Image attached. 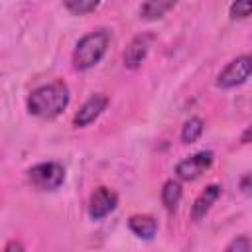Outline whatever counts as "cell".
I'll list each match as a JSON object with an SVG mask.
<instances>
[{
    "label": "cell",
    "mask_w": 252,
    "mask_h": 252,
    "mask_svg": "<svg viewBox=\"0 0 252 252\" xmlns=\"http://www.w3.org/2000/svg\"><path fill=\"white\" fill-rule=\"evenodd\" d=\"M213 159H215V154L213 152H209V150L197 152V154L181 159L175 165V175L181 181H195V179H199L213 165Z\"/></svg>",
    "instance_id": "5b68a950"
},
{
    "label": "cell",
    "mask_w": 252,
    "mask_h": 252,
    "mask_svg": "<svg viewBox=\"0 0 252 252\" xmlns=\"http://www.w3.org/2000/svg\"><path fill=\"white\" fill-rule=\"evenodd\" d=\"M240 142H242V144H250V142H252V124L244 128V132L240 134Z\"/></svg>",
    "instance_id": "d6986e66"
},
{
    "label": "cell",
    "mask_w": 252,
    "mask_h": 252,
    "mask_svg": "<svg viewBox=\"0 0 252 252\" xmlns=\"http://www.w3.org/2000/svg\"><path fill=\"white\" fill-rule=\"evenodd\" d=\"M226 252H250L252 250V240L248 236H236L224 246Z\"/></svg>",
    "instance_id": "2e32d148"
},
{
    "label": "cell",
    "mask_w": 252,
    "mask_h": 252,
    "mask_svg": "<svg viewBox=\"0 0 252 252\" xmlns=\"http://www.w3.org/2000/svg\"><path fill=\"white\" fill-rule=\"evenodd\" d=\"M108 43H110V32L108 30L98 28V30L89 32L87 35H83L77 41V45L73 49V55H71L73 67L77 71L93 69L104 57V53L108 49Z\"/></svg>",
    "instance_id": "7a4b0ae2"
},
{
    "label": "cell",
    "mask_w": 252,
    "mask_h": 252,
    "mask_svg": "<svg viewBox=\"0 0 252 252\" xmlns=\"http://www.w3.org/2000/svg\"><path fill=\"white\" fill-rule=\"evenodd\" d=\"M118 207V195L108 187H96L89 199V217L93 220H100L114 213Z\"/></svg>",
    "instance_id": "8992f818"
},
{
    "label": "cell",
    "mask_w": 252,
    "mask_h": 252,
    "mask_svg": "<svg viewBox=\"0 0 252 252\" xmlns=\"http://www.w3.org/2000/svg\"><path fill=\"white\" fill-rule=\"evenodd\" d=\"M106 104H108V96H106V94H102V93L91 94V96L81 104V108L75 112V116H73V126H75V128H85V126L93 124V122L106 110Z\"/></svg>",
    "instance_id": "52a82bcc"
},
{
    "label": "cell",
    "mask_w": 252,
    "mask_h": 252,
    "mask_svg": "<svg viewBox=\"0 0 252 252\" xmlns=\"http://www.w3.org/2000/svg\"><path fill=\"white\" fill-rule=\"evenodd\" d=\"M4 252H24V246L20 244V242H8L6 246H4Z\"/></svg>",
    "instance_id": "ac0fdd59"
},
{
    "label": "cell",
    "mask_w": 252,
    "mask_h": 252,
    "mask_svg": "<svg viewBox=\"0 0 252 252\" xmlns=\"http://www.w3.org/2000/svg\"><path fill=\"white\" fill-rule=\"evenodd\" d=\"M203 130H205V122H203L199 116H191V118L183 124V128H181V142H183V144H193V142H197V140L201 138Z\"/></svg>",
    "instance_id": "4fadbf2b"
},
{
    "label": "cell",
    "mask_w": 252,
    "mask_h": 252,
    "mask_svg": "<svg viewBox=\"0 0 252 252\" xmlns=\"http://www.w3.org/2000/svg\"><path fill=\"white\" fill-rule=\"evenodd\" d=\"M240 189H242V193L252 195V173H246V175L240 179Z\"/></svg>",
    "instance_id": "e0dca14e"
},
{
    "label": "cell",
    "mask_w": 252,
    "mask_h": 252,
    "mask_svg": "<svg viewBox=\"0 0 252 252\" xmlns=\"http://www.w3.org/2000/svg\"><path fill=\"white\" fill-rule=\"evenodd\" d=\"M69 104V87L63 81H53L33 89L26 100L28 112L35 118H57Z\"/></svg>",
    "instance_id": "6da1fadb"
},
{
    "label": "cell",
    "mask_w": 252,
    "mask_h": 252,
    "mask_svg": "<svg viewBox=\"0 0 252 252\" xmlns=\"http://www.w3.org/2000/svg\"><path fill=\"white\" fill-rule=\"evenodd\" d=\"M177 0H144V4L140 6V18L154 22L163 18L171 8H175Z\"/></svg>",
    "instance_id": "8fae6325"
},
{
    "label": "cell",
    "mask_w": 252,
    "mask_h": 252,
    "mask_svg": "<svg viewBox=\"0 0 252 252\" xmlns=\"http://www.w3.org/2000/svg\"><path fill=\"white\" fill-rule=\"evenodd\" d=\"M128 228L142 240H152L158 232V220L152 215H132L128 219Z\"/></svg>",
    "instance_id": "30bf717a"
},
{
    "label": "cell",
    "mask_w": 252,
    "mask_h": 252,
    "mask_svg": "<svg viewBox=\"0 0 252 252\" xmlns=\"http://www.w3.org/2000/svg\"><path fill=\"white\" fill-rule=\"evenodd\" d=\"M219 197H220V185H217V183L207 185V187L197 195V199H195L193 205H191V219H193L195 222L203 220V219L209 215V211L213 209V205L217 203Z\"/></svg>",
    "instance_id": "9c48e42d"
},
{
    "label": "cell",
    "mask_w": 252,
    "mask_h": 252,
    "mask_svg": "<svg viewBox=\"0 0 252 252\" xmlns=\"http://www.w3.org/2000/svg\"><path fill=\"white\" fill-rule=\"evenodd\" d=\"M102 0H63L65 8L73 14V16H85V14H91L98 8Z\"/></svg>",
    "instance_id": "5bb4252c"
},
{
    "label": "cell",
    "mask_w": 252,
    "mask_h": 252,
    "mask_svg": "<svg viewBox=\"0 0 252 252\" xmlns=\"http://www.w3.org/2000/svg\"><path fill=\"white\" fill-rule=\"evenodd\" d=\"M252 75V55L244 53L234 57L230 63H226V67L219 73L217 77V87L220 89H234L244 85Z\"/></svg>",
    "instance_id": "277c9868"
},
{
    "label": "cell",
    "mask_w": 252,
    "mask_h": 252,
    "mask_svg": "<svg viewBox=\"0 0 252 252\" xmlns=\"http://www.w3.org/2000/svg\"><path fill=\"white\" fill-rule=\"evenodd\" d=\"M28 183L37 191H57L65 183V167L57 161H41L26 171Z\"/></svg>",
    "instance_id": "3957f363"
},
{
    "label": "cell",
    "mask_w": 252,
    "mask_h": 252,
    "mask_svg": "<svg viewBox=\"0 0 252 252\" xmlns=\"http://www.w3.org/2000/svg\"><path fill=\"white\" fill-rule=\"evenodd\" d=\"M150 43H152V35L150 33H142V35H136L128 47L124 49L122 53V61H124V67L126 69H138L142 65V61L146 59L148 51H150Z\"/></svg>",
    "instance_id": "ba28073f"
},
{
    "label": "cell",
    "mask_w": 252,
    "mask_h": 252,
    "mask_svg": "<svg viewBox=\"0 0 252 252\" xmlns=\"http://www.w3.org/2000/svg\"><path fill=\"white\" fill-rule=\"evenodd\" d=\"M181 195H183V187L177 179H167L161 187V205L165 207V211L173 213L181 201Z\"/></svg>",
    "instance_id": "7c38bea8"
},
{
    "label": "cell",
    "mask_w": 252,
    "mask_h": 252,
    "mask_svg": "<svg viewBox=\"0 0 252 252\" xmlns=\"http://www.w3.org/2000/svg\"><path fill=\"white\" fill-rule=\"evenodd\" d=\"M232 20H244L252 16V0H234L228 8Z\"/></svg>",
    "instance_id": "9a60e30c"
}]
</instances>
